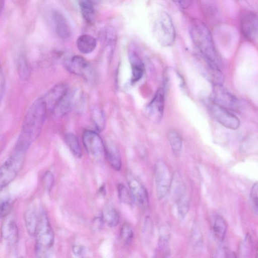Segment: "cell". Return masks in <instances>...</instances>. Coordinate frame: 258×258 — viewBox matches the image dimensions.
<instances>
[{"label": "cell", "mask_w": 258, "mask_h": 258, "mask_svg": "<svg viewBox=\"0 0 258 258\" xmlns=\"http://www.w3.org/2000/svg\"><path fill=\"white\" fill-rule=\"evenodd\" d=\"M78 50L82 53L88 54L92 52L97 45L96 39L89 34L80 36L76 42Z\"/></svg>", "instance_id": "cell-21"}, {"label": "cell", "mask_w": 258, "mask_h": 258, "mask_svg": "<svg viewBox=\"0 0 258 258\" xmlns=\"http://www.w3.org/2000/svg\"><path fill=\"white\" fill-rule=\"evenodd\" d=\"M19 75L21 79L26 80L30 75V68L28 61L23 55H21L18 61Z\"/></svg>", "instance_id": "cell-29"}, {"label": "cell", "mask_w": 258, "mask_h": 258, "mask_svg": "<svg viewBox=\"0 0 258 258\" xmlns=\"http://www.w3.org/2000/svg\"><path fill=\"white\" fill-rule=\"evenodd\" d=\"M128 56L132 69V82L135 83L143 76L144 63L138 53L133 49L128 51Z\"/></svg>", "instance_id": "cell-18"}, {"label": "cell", "mask_w": 258, "mask_h": 258, "mask_svg": "<svg viewBox=\"0 0 258 258\" xmlns=\"http://www.w3.org/2000/svg\"><path fill=\"white\" fill-rule=\"evenodd\" d=\"M73 251L74 254L81 255L84 253L85 249L82 246L75 245L74 246L73 248Z\"/></svg>", "instance_id": "cell-38"}, {"label": "cell", "mask_w": 258, "mask_h": 258, "mask_svg": "<svg viewBox=\"0 0 258 258\" xmlns=\"http://www.w3.org/2000/svg\"><path fill=\"white\" fill-rule=\"evenodd\" d=\"M227 225L224 219L220 215H216L213 224V232L215 238L222 242L225 237Z\"/></svg>", "instance_id": "cell-23"}, {"label": "cell", "mask_w": 258, "mask_h": 258, "mask_svg": "<svg viewBox=\"0 0 258 258\" xmlns=\"http://www.w3.org/2000/svg\"><path fill=\"white\" fill-rule=\"evenodd\" d=\"M214 102L228 109L238 108L239 103L237 98L223 88L222 84L214 85Z\"/></svg>", "instance_id": "cell-15"}, {"label": "cell", "mask_w": 258, "mask_h": 258, "mask_svg": "<svg viewBox=\"0 0 258 258\" xmlns=\"http://www.w3.org/2000/svg\"><path fill=\"white\" fill-rule=\"evenodd\" d=\"M172 176L166 163L159 160L154 166V179L157 198L162 199L168 193Z\"/></svg>", "instance_id": "cell-7"}, {"label": "cell", "mask_w": 258, "mask_h": 258, "mask_svg": "<svg viewBox=\"0 0 258 258\" xmlns=\"http://www.w3.org/2000/svg\"><path fill=\"white\" fill-rule=\"evenodd\" d=\"M79 7L83 18L92 23L94 20V8L92 0H80Z\"/></svg>", "instance_id": "cell-24"}, {"label": "cell", "mask_w": 258, "mask_h": 258, "mask_svg": "<svg viewBox=\"0 0 258 258\" xmlns=\"http://www.w3.org/2000/svg\"><path fill=\"white\" fill-rule=\"evenodd\" d=\"M167 137L172 152L175 156H179L180 154L182 145L181 137L173 130L168 132Z\"/></svg>", "instance_id": "cell-25"}, {"label": "cell", "mask_w": 258, "mask_h": 258, "mask_svg": "<svg viewBox=\"0 0 258 258\" xmlns=\"http://www.w3.org/2000/svg\"><path fill=\"white\" fill-rule=\"evenodd\" d=\"M240 26L243 37L249 41L254 42L257 37V14L250 11L243 12L240 17Z\"/></svg>", "instance_id": "cell-11"}, {"label": "cell", "mask_w": 258, "mask_h": 258, "mask_svg": "<svg viewBox=\"0 0 258 258\" xmlns=\"http://www.w3.org/2000/svg\"><path fill=\"white\" fill-rule=\"evenodd\" d=\"M189 32L202 56L216 62L217 55L212 36L205 23L198 19H192L189 25Z\"/></svg>", "instance_id": "cell-2"}, {"label": "cell", "mask_w": 258, "mask_h": 258, "mask_svg": "<svg viewBox=\"0 0 258 258\" xmlns=\"http://www.w3.org/2000/svg\"><path fill=\"white\" fill-rule=\"evenodd\" d=\"M65 142L73 154L78 158L82 155V149L77 136L72 133H68L64 138Z\"/></svg>", "instance_id": "cell-27"}, {"label": "cell", "mask_w": 258, "mask_h": 258, "mask_svg": "<svg viewBox=\"0 0 258 258\" xmlns=\"http://www.w3.org/2000/svg\"><path fill=\"white\" fill-rule=\"evenodd\" d=\"M169 236L164 233L160 235L157 248V253L161 257H166L170 254Z\"/></svg>", "instance_id": "cell-28"}, {"label": "cell", "mask_w": 258, "mask_h": 258, "mask_svg": "<svg viewBox=\"0 0 258 258\" xmlns=\"http://www.w3.org/2000/svg\"><path fill=\"white\" fill-rule=\"evenodd\" d=\"M39 212L37 213L36 209L31 207L29 208L25 214V221L27 230L32 236L35 235L36 228L39 220Z\"/></svg>", "instance_id": "cell-22"}, {"label": "cell", "mask_w": 258, "mask_h": 258, "mask_svg": "<svg viewBox=\"0 0 258 258\" xmlns=\"http://www.w3.org/2000/svg\"><path fill=\"white\" fill-rule=\"evenodd\" d=\"M5 6V0H0V14L2 12Z\"/></svg>", "instance_id": "cell-40"}, {"label": "cell", "mask_w": 258, "mask_h": 258, "mask_svg": "<svg viewBox=\"0 0 258 258\" xmlns=\"http://www.w3.org/2000/svg\"><path fill=\"white\" fill-rule=\"evenodd\" d=\"M126 178L134 201L142 207L147 208L149 205V197L147 189L143 183L131 172L127 173Z\"/></svg>", "instance_id": "cell-12"}, {"label": "cell", "mask_w": 258, "mask_h": 258, "mask_svg": "<svg viewBox=\"0 0 258 258\" xmlns=\"http://www.w3.org/2000/svg\"><path fill=\"white\" fill-rule=\"evenodd\" d=\"M52 16L57 35L62 38L69 37L71 30L65 17L58 11H54Z\"/></svg>", "instance_id": "cell-19"}, {"label": "cell", "mask_w": 258, "mask_h": 258, "mask_svg": "<svg viewBox=\"0 0 258 258\" xmlns=\"http://www.w3.org/2000/svg\"><path fill=\"white\" fill-rule=\"evenodd\" d=\"M105 157L110 165L115 170H119L121 166V157L117 147L111 142L104 145Z\"/></svg>", "instance_id": "cell-20"}, {"label": "cell", "mask_w": 258, "mask_h": 258, "mask_svg": "<svg viewBox=\"0 0 258 258\" xmlns=\"http://www.w3.org/2000/svg\"><path fill=\"white\" fill-rule=\"evenodd\" d=\"M103 221L111 227L116 226L119 222V215L116 210L111 206H106L102 212Z\"/></svg>", "instance_id": "cell-26"}, {"label": "cell", "mask_w": 258, "mask_h": 258, "mask_svg": "<svg viewBox=\"0 0 258 258\" xmlns=\"http://www.w3.org/2000/svg\"><path fill=\"white\" fill-rule=\"evenodd\" d=\"M155 34L161 45L164 47L172 46L175 40V28L170 15L166 12L160 13L154 27Z\"/></svg>", "instance_id": "cell-5"}, {"label": "cell", "mask_w": 258, "mask_h": 258, "mask_svg": "<svg viewBox=\"0 0 258 258\" xmlns=\"http://www.w3.org/2000/svg\"><path fill=\"white\" fill-rule=\"evenodd\" d=\"M257 182H255L251 188L250 200L252 208L256 215L257 214Z\"/></svg>", "instance_id": "cell-33"}, {"label": "cell", "mask_w": 258, "mask_h": 258, "mask_svg": "<svg viewBox=\"0 0 258 258\" xmlns=\"http://www.w3.org/2000/svg\"><path fill=\"white\" fill-rule=\"evenodd\" d=\"M92 116L95 125L97 130L99 131H102L105 124V119L103 112L100 109L95 108L93 111Z\"/></svg>", "instance_id": "cell-30"}, {"label": "cell", "mask_w": 258, "mask_h": 258, "mask_svg": "<svg viewBox=\"0 0 258 258\" xmlns=\"http://www.w3.org/2000/svg\"><path fill=\"white\" fill-rule=\"evenodd\" d=\"M120 237L124 244L130 243L133 237V232L131 227L127 224H124L120 230Z\"/></svg>", "instance_id": "cell-32"}, {"label": "cell", "mask_w": 258, "mask_h": 258, "mask_svg": "<svg viewBox=\"0 0 258 258\" xmlns=\"http://www.w3.org/2000/svg\"><path fill=\"white\" fill-rule=\"evenodd\" d=\"M170 190L176 204L178 215L181 218H184L189 210V200L185 184L178 171L172 176Z\"/></svg>", "instance_id": "cell-4"}, {"label": "cell", "mask_w": 258, "mask_h": 258, "mask_svg": "<svg viewBox=\"0 0 258 258\" xmlns=\"http://www.w3.org/2000/svg\"><path fill=\"white\" fill-rule=\"evenodd\" d=\"M180 8L185 9L189 7L192 0H171Z\"/></svg>", "instance_id": "cell-37"}, {"label": "cell", "mask_w": 258, "mask_h": 258, "mask_svg": "<svg viewBox=\"0 0 258 258\" xmlns=\"http://www.w3.org/2000/svg\"><path fill=\"white\" fill-rule=\"evenodd\" d=\"M82 97L78 91L68 90L52 110V115L54 118H59L79 106L82 101Z\"/></svg>", "instance_id": "cell-9"}, {"label": "cell", "mask_w": 258, "mask_h": 258, "mask_svg": "<svg viewBox=\"0 0 258 258\" xmlns=\"http://www.w3.org/2000/svg\"><path fill=\"white\" fill-rule=\"evenodd\" d=\"M4 84V78L2 67L0 64V94Z\"/></svg>", "instance_id": "cell-39"}, {"label": "cell", "mask_w": 258, "mask_h": 258, "mask_svg": "<svg viewBox=\"0 0 258 258\" xmlns=\"http://www.w3.org/2000/svg\"><path fill=\"white\" fill-rule=\"evenodd\" d=\"M44 186L46 190H50L53 186L54 182V177L50 171H47L44 176Z\"/></svg>", "instance_id": "cell-36"}, {"label": "cell", "mask_w": 258, "mask_h": 258, "mask_svg": "<svg viewBox=\"0 0 258 258\" xmlns=\"http://www.w3.org/2000/svg\"><path fill=\"white\" fill-rule=\"evenodd\" d=\"M82 139L89 155L96 160L102 161L105 157L104 145L98 134L87 130L83 133Z\"/></svg>", "instance_id": "cell-8"}, {"label": "cell", "mask_w": 258, "mask_h": 258, "mask_svg": "<svg viewBox=\"0 0 258 258\" xmlns=\"http://www.w3.org/2000/svg\"><path fill=\"white\" fill-rule=\"evenodd\" d=\"M35 254L37 257H46L54 242V234L46 213L39 212L36 228Z\"/></svg>", "instance_id": "cell-3"}, {"label": "cell", "mask_w": 258, "mask_h": 258, "mask_svg": "<svg viewBox=\"0 0 258 258\" xmlns=\"http://www.w3.org/2000/svg\"><path fill=\"white\" fill-rule=\"evenodd\" d=\"M1 234L9 244H15L18 238V230L15 220L12 218H7L4 221L1 228Z\"/></svg>", "instance_id": "cell-17"}, {"label": "cell", "mask_w": 258, "mask_h": 258, "mask_svg": "<svg viewBox=\"0 0 258 258\" xmlns=\"http://www.w3.org/2000/svg\"><path fill=\"white\" fill-rule=\"evenodd\" d=\"M10 207V200L8 197L0 198V217H4L8 214Z\"/></svg>", "instance_id": "cell-35"}, {"label": "cell", "mask_w": 258, "mask_h": 258, "mask_svg": "<svg viewBox=\"0 0 258 258\" xmlns=\"http://www.w3.org/2000/svg\"><path fill=\"white\" fill-rule=\"evenodd\" d=\"M26 153L15 149L11 156L0 167V191L15 178Z\"/></svg>", "instance_id": "cell-6"}, {"label": "cell", "mask_w": 258, "mask_h": 258, "mask_svg": "<svg viewBox=\"0 0 258 258\" xmlns=\"http://www.w3.org/2000/svg\"><path fill=\"white\" fill-rule=\"evenodd\" d=\"M191 235L194 246L198 248L202 246V234L198 225L196 224L193 225Z\"/></svg>", "instance_id": "cell-34"}, {"label": "cell", "mask_w": 258, "mask_h": 258, "mask_svg": "<svg viewBox=\"0 0 258 258\" xmlns=\"http://www.w3.org/2000/svg\"><path fill=\"white\" fill-rule=\"evenodd\" d=\"M209 111L213 117L224 127L231 130L237 129L240 125L238 118L229 110L215 102L209 105Z\"/></svg>", "instance_id": "cell-10"}, {"label": "cell", "mask_w": 258, "mask_h": 258, "mask_svg": "<svg viewBox=\"0 0 258 258\" xmlns=\"http://www.w3.org/2000/svg\"><path fill=\"white\" fill-rule=\"evenodd\" d=\"M117 190L120 201L124 204L132 205L134 200L126 187L123 184L119 183L117 185Z\"/></svg>", "instance_id": "cell-31"}, {"label": "cell", "mask_w": 258, "mask_h": 258, "mask_svg": "<svg viewBox=\"0 0 258 258\" xmlns=\"http://www.w3.org/2000/svg\"><path fill=\"white\" fill-rule=\"evenodd\" d=\"M66 69L72 74L81 76L84 79H90L92 71L89 62L80 55L73 56L65 64Z\"/></svg>", "instance_id": "cell-14"}, {"label": "cell", "mask_w": 258, "mask_h": 258, "mask_svg": "<svg viewBox=\"0 0 258 258\" xmlns=\"http://www.w3.org/2000/svg\"><path fill=\"white\" fill-rule=\"evenodd\" d=\"M68 90V87L66 84L59 83L54 86L43 96L41 97L46 105L48 111H52Z\"/></svg>", "instance_id": "cell-16"}, {"label": "cell", "mask_w": 258, "mask_h": 258, "mask_svg": "<svg viewBox=\"0 0 258 258\" xmlns=\"http://www.w3.org/2000/svg\"><path fill=\"white\" fill-rule=\"evenodd\" d=\"M99 193L100 195H101L102 196H103L104 194H105V190L104 186H102V187H100Z\"/></svg>", "instance_id": "cell-41"}, {"label": "cell", "mask_w": 258, "mask_h": 258, "mask_svg": "<svg viewBox=\"0 0 258 258\" xmlns=\"http://www.w3.org/2000/svg\"><path fill=\"white\" fill-rule=\"evenodd\" d=\"M165 90L160 88L146 107L145 112L152 121L158 122L162 119L164 108Z\"/></svg>", "instance_id": "cell-13"}, {"label": "cell", "mask_w": 258, "mask_h": 258, "mask_svg": "<svg viewBox=\"0 0 258 258\" xmlns=\"http://www.w3.org/2000/svg\"><path fill=\"white\" fill-rule=\"evenodd\" d=\"M47 111L46 105L41 97L34 102L25 115L18 139L30 146L40 135Z\"/></svg>", "instance_id": "cell-1"}]
</instances>
